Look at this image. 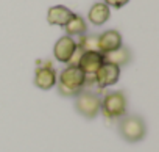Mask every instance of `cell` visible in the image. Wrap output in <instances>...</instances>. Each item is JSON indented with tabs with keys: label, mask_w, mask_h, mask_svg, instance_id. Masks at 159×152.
Segmentation results:
<instances>
[{
	"label": "cell",
	"mask_w": 159,
	"mask_h": 152,
	"mask_svg": "<svg viewBox=\"0 0 159 152\" xmlns=\"http://www.w3.org/2000/svg\"><path fill=\"white\" fill-rule=\"evenodd\" d=\"M86 83L84 74L78 66H67L59 74V86L58 91L62 96H76Z\"/></svg>",
	"instance_id": "cell-1"
},
{
	"label": "cell",
	"mask_w": 159,
	"mask_h": 152,
	"mask_svg": "<svg viewBox=\"0 0 159 152\" xmlns=\"http://www.w3.org/2000/svg\"><path fill=\"white\" fill-rule=\"evenodd\" d=\"M119 132L122 135L123 140L129 141V143H137L142 141L147 135V127H145V121L137 116V115H128L123 116L119 122Z\"/></svg>",
	"instance_id": "cell-2"
},
{
	"label": "cell",
	"mask_w": 159,
	"mask_h": 152,
	"mask_svg": "<svg viewBox=\"0 0 159 152\" xmlns=\"http://www.w3.org/2000/svg\"><path fill=\"white\" fill-rule=\"evenodd\" d=\"M100 105H102L100 97L91 91H80L76 94L75 110L88 119H94L100 113Z\"/></svg>",
	"instance_id": "cell-3"
},
{
	"label": "cell",
	"mask_w": 159,
	"mask_h": 152,
	"mask_svg": "<svg viewBox=\"0 0 159 152\" xmlns=\"http://www.w3.org/2000/svg\"><path fill=\"white\" fill-rule=\"evenodd\" d=\"M100 110H103L105 116L112 119V118H120L126 111V97L122 91H112L108 93L100 105Z\"/></svg>",
	"instance_id": "cell-4"
},
{
	"label": "cell",
	"mask_w": 159,
	"mask_h": 152,
	"mask_svg": "<svg viewBox=\"0 0 159 152\" xmlns=\"http://www.w3.org/2000/svg\"><path fill=\"white\" fill-rule=\"evenodd\" d=\"M103 53L100 52H83L78 60V67L84 74L86 83H95V74L103 64Z\"/></svg>",
	"instance_id": "cell-5"
},
{
	"label": "cell",
	"mask_w": 159,
	"mask_h": 152,
	"mask_svg": "<svg viewBox=\"0 0 159 152\" xmlns=\"http://www.w3.org/2000/svg\"><path fill=\"white\" fill-rule=\"evenodd\" d=\"M119 77H120L119 66L111 64V63H103L95 74V83L100 86V90H103L106 86L116 85L119 82Z\"/></svg>",
	"instance_id": "cell-6"
},
{
	"label": "cell",
	"mask_w": 159,
	"mask_h": 152,
	"mask_svg": "<svg viewBox=\"0 0 159 152\" xmlns=\"http://www.w3.org/2000/svg\"><path fill=\"white\" fill-rule=\"evenodd\" d=\"M76 50V42L73 41V38L70 36H62L59 38L56 42H55V47H53V55L55 58L59 61V63H69V60L72 58V55L75 53Z\"/></svg>",
	"instance_id": "cell-7"
},
{
	"label": "cell",
	"mask_w": 159,
	"mask_h": 152,
	"mask_svg": "<svg viewBox=\"0 0 159 152\" xmlns=\"http://www.w3.org/2000/svg\"><path fill=\"white\" fill-rule=\"evenodd\" d=\"M56 72L52 67L50 63H45L44 66H39L34 74V85L41 90H50L56 85Z\"/></svg>",
	"instance_id": "cell-8"
},
{
	"label": "cell",
	"mask_w": 159,
	"mask_h": 152,
	"mask_svg": "<svg viewBox=\"0 0 159 152\" xmlns=\"http://www.w3.org/2000/svg\"><path fill=\"white\" fill-rule=\"evenodd\" d=\"M119 47H122V35L117 30H106L98 36L100 53H109Z\"/></svg>",
	"instance_id": "cell-9"
},
{
	"label": "cell",
	"mask_w": 159,
	"mask_h": 152,
	"mask_svg": "<svg viewBox=\"0 0 159 152\" xmlns=\"http://www.w3.org/2000/svg\"><path fill=\"white\" fill-rule=\"evenodd\" d=\"M73 16V13L67 8V7H62V5H56V7H52L47 13V22L50 25H59V27H64L69 19Z\"/></svg>",
	"instance_id": "cell-10"
},
{
	"label": "cell",
	"mask_w": 159,
	"mask_h": 152,
	"mask_svg": "<svg viewBox=\"0 0 159 152\" xmlns=\"http://www.w3.org/2000/svg\"><path fill=\"white\" fill-rule=\"evenodd\" d=\"M109 16H111V11H109V7L105 5V3H94L88 13V19L91 24L94 25H103L109 21Z\"/></svg>",
	"instance_id": "cell-11"
},
{
	"label": "cell",
	"mask_w": 159,
	"mask_h": 152,
	"mask_svg": "<svg viewBox=\"0 0 159 152\" xmlns=\"http://www.w3.org/2000/svg\"><path fill=\"white\" fill-rule=\"evenodd\" d=\"M129 60H131V53L123 46L116 49V50H112V52H109V53H103V61L105 63H111V64H116L119 67L128 64Z\"/></svg>",
	"instance_id": "cell-12"
},
{
	"label": "cell",
	"mask_w": 159,
	"mask_h": 152,
	"mask_svg": "<svg viewBox=\"0 0 159 152\" xmlns=\"http://www.w3.org/2000/svg\"><path fill=\"white\" fill-rule=\"evenodd\" d=\"M64 30L67 33V36H76V35H84L88 30V24L84 21V17H81L80 14H73L69 22L64 25Z\"/></svg>",
	"instance_id": "cell-13"
},
{
	"label": "cell",
	"mask_w": 159,
	"mask_h": 152,
	"mask_svg": "<svg viewBox=\"0 0 159 152\" xmlns=\"http://www.w3.org/2000/svg\"><path fill=\"white\" fill-rule=\"evenodd\" d=\"M76 46L83 52H100L98 50V36H95V35H83Z\"/></svg>",
	"instance_id": "cell-14"
},
{
	"label": "cell",
	"mask_w": 159,
	"mask_h": 152,
	"mask_svg": "<svg viewBox=\"0 0 159 152\" xmlns=\"http://www.w3.org/2000/svg\"><path fill=\"white\" fill-rule=\"evenodd\" d=\"M129 2V0H105V5H108V7H112V8H122V7H125L126 3Z\"/></svg>",
	"instance_id": "cell-15"
}]
</instances>
